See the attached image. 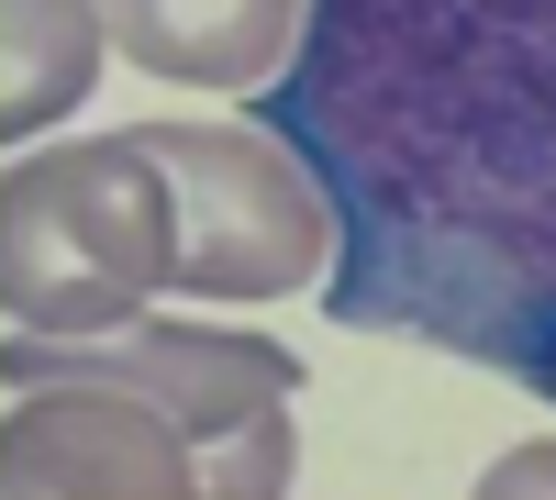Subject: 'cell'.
I'll use <instances>...</instances> for the list:
<instances>
[{"label": "cell", "mask_w": 556, "mask_h": 500, "mask_svg": "<svg viewBox=\"0 0 556 500\" xmlns=\"http://www.w3.org/2000/svg\"><path fill=\"white\" fill-rule=\"evenodd\" d=\"M334 201L323 311L468 368L556 356V0H312L256 101Z\"/></svg>", "instance_id": "1"}, {"label": "cell", "mask_w": 556, "mask_h": 500, "mask_svg": "<svg viewBox=\"0 0 556 500\" xmlns=\"http://www.w3.org/2000/svg\"><path fill=\"white\" fill-rule=\"evenodd\" d=\"M12 379V489H123V500H267L290 489V356L256 334H201V323H112L89 334H23L0 345Z\"/></svg>", "instance_id": "2"}, {"label": "cell", "mask_w": 556, "mask_h": 500, "mask_svg": "<svg viewBox=\"0 0 556 500\" xmlns=\"http://www.w3.org/2000/svg\"><path fill=\"white\" fill-rule=\"evenodd\" d=\"M178 290V190L146 133L23 156L0 178V300L23 334H112Z\"/></svg>", "instance_id": "3"}, {"label": "cell", "mask_w": 556, "mask_h": 500, "mask_svg": "<svg viewBox=\"0 0 556 500\" xmlns=\"http://www.w3.org/2000/svg\"><path fill=\"white\" fill-rule=\"evenodd\" d=\"M178 190V290L267 300L301 279H334V201L312 156L267 123H134Z\"/></svg>", "instance_id": "4"}, {"label": "cell", "mask_w": 556, "mask_h": 500, "mask_svg": "<svg viewBox=\"0 0 556 500\" xmlns=\"http://www.w3.org/2000/svg\"><path fill=\"white\" fill-rule=\"evenodd\" d=\"M112 44L167 89H212V101H245L278 67L301 56L312 0H101Z\"/></svg>", "instance_id": "5"}, {"label": "cell", "mask_w": 556, "mask_h": 500, "mask_svg": "<svg viewBox=\"0 0 556 500\" xmlns=\"http://www.w3.org/2000/svg\"><path fill=\"white\" fill-rule=\"evenodd\" d=\"M0 34H12V56H0V133L56 123L78 89H89V56H101V0H0Z\"/></svg>", "instance_id": "6"}, {"label": "cell", "mask_w": 556, "mask_h": 500, "mask_svg": "<svg viewBox=\"0 0 556 500\" xmlns=\"http://www.w3.org/2000/svg\"><path fill=\"white\" fill-rule=\"evenodd\" d=\"M534 389H545V400H556V356H545V379H534Z\"/></svg>", "instance_id": "7"}]
</instances>
